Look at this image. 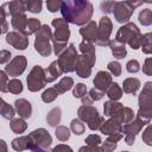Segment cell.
I'll return each instance as SVG.
<instances>
[{
  "mask_svg": "<svg viewBox=\"0 0 152 152\" xmlns=\"http://www.w3.org/2000/svg\"><path fill=\"white\" fill-rule=\"evenodd\" d=\"M61 13L63 19L69 24L84 26L93 17L94 7L91 2L84 0H66L62 1Z\"/></svg>",
  "mask_w": 152,
  "mask_h": 152,
  "instance_id": "cell-1",
  "label": "cell"
},
{
  "mask_svg": "<svg viewBox=\"0 0 152 152\" xmlns=\"http://www.w3.org/2000/svg\"><path fill=\"white\" fill-rule=\"evenodd\" d=\"M51 25L55 27V33L52 34V49L56 56H59L65 48L68 46V40L70 38V28L69 24L63 18L52 19Z\"/></svg>",
  "mask_w": 152,
  "mask_h": 152,
  "instance_id": "cell-2",
  "label": "cell"
},
{
  "mask_svg": "<svg viewBox=\"0 0 152 152\" xmlns=\"http://www.w3.org/2000/svg\"><path fill=\"white\" fill-rule=\"evenodd\" d=\"M139 109L137 119L141 120L145 125H148L152 118V82H146L138 97Z\"/></svg>",
  "mask_w": 152,
  "mask_h": 152,
  "instance_id": "cell-3",
  "label": "cell"
},
{
  "mask_svg": "<svg viewBox=\"0 0 152 152\" xmlns=\"http://www.w3.org/2000/svg\"><path fill=\"white\" fill-rule=\"evenodd\" d=\"M140 37L141 32L138 26L134 23L128 21L119 27L115 34V40L122 44H128L133 50H138L140 49Z\"/></svg>",
  "mask_w": 152,
  "mask_h": 152,
  "instance_id": "cell-4",
  "label": "cell"
},
{
  "mask_svg": "<svg viewBox=\"0 0 152 152\" xmlns=\"http://www.w3.org/2000/svg\"><path fill=\"white\" fill-rule=\"evenodd\" d=\"M51 39H52V31L50 26L42 25L40 28L36 32V39H34V50L42 57H49L51 55L52 52Z\"/></svg>",
  "mask_w": 152,
  "mask_h": 152,
  "instance_id": "cell-5",
  "label": "cell"
},
{
  "mask_svg": "<svg viewBox=\"0 0 152 152\" xmlns=\"http://www.w3.org/2000/svg\"><path fill=\"white\" fill-rule=\"evenodd\" d=\"M77 119L82 122H86L91 131H97L101 124L104 121V118L99 114V110L94 106H81L77 110Z\"/></svg>",
  "mask_w": 152,
  "mask_h": 152,
  "instance_id": "cell-6",
  "label": "cell"
},
{
  "mask_svg": "<svg viewBox=\"0 0 152 152\" xmlns=\"http://www.w3.org/2000/svg\"><path fill=\"white\" fill-rule=\"evenodd\" d=\"M141 4L142 1H115L112 13L114 14V18L118 23L126 24L132 18L134 10Z\"/></svg>",
  "mask_w": 152,
  "mask_h": 152,
  "instance_id": "cell-7",
  "label": "cell"
},
{
  "mask_svg": "<svg viewBox=\"0 0 152 152\" xmlns=\"http://www.w3.org/2000/svg\"><path fill=\"white\" fill-rule=\"evenodd\" d=\"M26 83H27V89L32 93L39 91L43 88H45L46 78H45L44 68L40 65H34L26 77Z\"/></svg>",
  "mask_w": 152,
  "mask_h": 152,
  "instance_id": "cell-8",
  "label": "cell"
},
{
  "mask_svg": "<svg viewBox=\"0 0 152 152\" xmlns=\"http://www.w3.org/2000/svg\"><path fill=\"white\" fill-rule=\"evenodd\" d=\"M77 56H78V53H77L75 45L72 43L69 44L65 48V50L57 58V63H58L62 72L69 74V72L74 71V66H75V62H76Z\"/></svg>",
  "mask_w": 152,
  "mask_h": 152,
  "instance_id": "cell-9",
  "label": "cell"
},
{
  "mask_svg": "<svg viewBox=\"0 0 152 152\" xmlns=\"http://www.w3.org/2000/svg\"><path fill=\"white\" fill-rule=\"evenodd\" d=\"M96 62L95 55H78L75 62L74 71L81 78H88L91 75V69Z\"/></svg>",
  "mask_w": 152,
  "mask_h": 152,
  "instance_id": "cell-10",
  "label": "cell"
},
{
  "mask_svg": "<svg viewBox=\"0 0 152 152\" xmlns=\"http://www.w3.org/2000/svg\"><path fill=\"white\" fill-rule=\"evenodd\" d=\"M113 31V23L107 17L103 15L100 18V21L97 24V40L96 44L99 46H108L110 42V34Z\"/></svg>",
  "mask_w": 152,
  "mask_h": 152,
  "instance_id": "cell-11",
  "label": "cell"
},
{
  "mask_svg": "<svg viewBox=\"0 0 152 152\" xmlns=\"http://www.w3.org/2000/svg\"><path fill=\"white\" fill-rule=\"evenodd\" d=\"M27 66V59L25 56L23 55H18L15 57H13L8 63L7 65L5 66V72L7 74V76H12V77H17V76H20L25 69Z\"/></svg>",
  "mask_w": 152,
  "mask_h": 152,
  "instance_id": "cell-12",
  "label": "cell"
},
{
  "mask_svg": "<svg viewBox=\"0 0 152 152\" xmlns=\"http://www.w3.org/2000/svg\"><path fill=\"white\" fill-rule=\"evenodd\" d=\"M144 126H146V125L137 118L133 119L131 122L122 126V133H125V141L128 146H132L134 144L137 134L140 133V131L142 129Z\"/></svg>",
  "mask_w": 152,
  "mask_h": 152,
  "instance_id": "cell-13",
  "label": "cell"
},
{
  "mask_svg": "<svg viewBox=\"0 0 152 152\" xmlns=\"http://www.w3.org/2000/svg\"><path fill=\"white\" fill-rule=\"evenodd\" d=\"M28 135L33 142V146H38L42 148H49L50 145L52 144V137L45 128H37L32 131Z\"/></svg>",
  "mask_w": 152,
  "mask_h": 152,
  "instance_id": "cell-14",
  "label": "cell"
},
{
  "mask_svg": "<svg viewBox=\"0 0 152 152\" xmlns=\"http://www.w3.org/2000/svg\"><path fill=\"white\" fill-rule=\"evenodd\" d=\"M6 43L17 50H25L30 44L28 37L17 31H11L6 34Z\"/></svg>",
  "mask_w": 152,
  "mask_h": 152,
  "instance_id": "cell-15",
  "label": "cell"
},
{
  "mask_svg": "<svg viewBox=\"0 0 152 152\" xmlns=\"http://www.w3.org/2000/svg\"><path fill=\"white\" fill-rule=\"evenodd\" d=\"M93 83H94V88L100 90V91H103L106 93V90L108 89V87L113 83V76L108 72V71H99L94 80H93Z\"/></svg>",
  "mask_w": 152,
  "mask_h": 152,
  "instance_id": "cell-16",
  "label": "cell"
},
{
  "mask_svg": "<svg viewBox=\"0 0 152 152\" xmlns=\"http://www.w3.org/2000/svg\"><path fill=\"white\" fill-rule=\"evenodd\" d=\"M80 34L83 37V40L89 42L91 44L96 43L97 40V24L90 20L88 24L80 28Z\"/></svg>",
  "mask_w": 152,
  "mask_h": 152,
  "instance_id": "cell-17",
  "label": "cell"
},
{
  "mask_svg": "<svg viewBox=\"0 0 152 152\" xmlns=\"http://www.w3.org/2000/svg\"><path fill=\"white\" fill-rule=\"evenodd\" d=\"M14 109L15 113L21 119H30L32 115V104L26 99H18L14 102Z\"/></svg>",
  "mask_w": 152,
  "mask_h": 152,
  "instance_id": "cell-18",
  "label": "cell"
},
{
  "mask_svg": "<svg viewBox=\"0 0 152 152\" xmlns=\"http://www.w3.org/2000/svg\"><path fill=\"white\" fill-rule=\"evenodd\" d=\"M100 132L104 135H112V134H118L122 133V125L119 124L115 119L109 118L108 120L103 121L100 126Z\"/></svg>",
  "mask_w": 152,
  "mask_h": 152,
  "instance_id": "cell-19",
  "label": "cell"
},
{
  "mask_svg": "<svg viewBox=\"0 0 152 152\" xmlns=\"http://www.w3.org/2000/svg\"><path fill=\"white\" fill-rule=\"evenodd\" d=\"M27 17L25 13H18L11 17V25L14 28V31L20 32L23 34H25L26 31V25H27Z\"/></svg>",
  "mask_w": 152,
  "mask_h": 152,
  "instance_id": "cell-20",
  "label": "cell"
},
{
  "mask_svg": "<svg viewBox=\"0 0 152 152\" xmlns=\"http://www.w3.org/2000/svg\"><path fill=\"white\" fill-rule=\"evenodd\" d=\"M11 146L14 151L20 152V151H25V150H31L33 146V142H32L30 135H23V137L13 139L11 142Z\"/></svg>",
  "mask_w": 152,
  "mask_h": 152,
  "instance_id": "cell-21",
  "label": "cell"
},
{
  "mask_svg": "<svg viewBox=\"0 0 152 152\" xmlns=\"http://www.w3.org/2000/svg\"><path fill=\"white\" fill-rule=\"evenodd\" d=\"M7 15H14L18 13H25L26 11V6H25V1L21 0H14V1H10L2 5Z\"/></svg>",
  "mask_w": 152,
  "mask_h": 152,
  "instance_id": "cell-22",
  "label": "cell"
},
{
  "mask_svg": "<svg viewBox=\"0 0 152 152\" xmlns=\"http://www.w3.org/2000/svg\"><path fill=\"white\" fill-rule=\"evenodd\" d=\"M45 71V78H46V83H51V82H55L58 77L62 76V70L57 63V61H53L50 63V65L44 69Z\"/></svg>",
  "mask_w": 152,
  "mask_h": 152,
  "instance_id": "cell-23",
  "label": "cell"
},
{
  "mask_svg": "<svg viewBox=\"0 0 152 152\" xmlns=\"http://www.w3.org/2000/svg\"><path fill=\"white\" fill-rule=\"evenodd\" d=\"M141 86V82L139 78H135V77H128V78H125L124 82H122V93H126V94H131V95H135L137 91L139 90Z\"/></svg>",
  "mask_w": 152,
  "mask_h": 152,
  "instance_id": "cell-24",
  "label": "cell"
},
{
  "mask_svg": "<svg viewBox=\"0 0 152 152\" xmlns=\"http://www.w3.org/2000/svg\"><path fill=\"white\" fill-rule=\"evenodd\" d=\"M113 119H115L119 124H121L122 126L131 122L133 119H134V113H133V109L129 108V107H122L114 116H112Z\"/></svg>",
  "mask_w": 152,
  "mask_h": 152,
  "instance_id": "cell-25",
  "label": "cell"
},
{
  "mask_svg": "<svg viewBox=\"0 0 152 152\" xmlns=\"http://www.w3.org/2000/svg\"><path fill=\"white\" fill-rule=\"evenodd\" d=\"M108 46L110 48L112 55H113L116 59H122V58L126 57L127 50H126L125 44L119 43V42H116V40L114 39V40H110V42H109V45H108Z\"/></svg>",
  "mask_w": 152,
  "mask_h": 152,
  "instance_id": "cell-26",
  "label": "cell"
},
{
  "mask_svg": "<svg viewBox=\"0 0 152 152\" xmlns=\"http://www.w3.org/2000/svg\"><path fill=\"white\" fill-rule=\"evenodd\" d=\"M122 107H124L122 103H120V102H118V101H110V100H108V101H106V102L103 103V114H104V116L112 118V116H114Z\"/></svg>",
  "mask_w": 152,
  "mask_h": 152,
  "instance_id": "cell-27",
  "label": "cell"
},
{
  "mask_svg": "<svg viewBox=\"0 0 152 152\" xmlns=\"http://www.w3.org/2000/svg\"><path fill=\"white\" fill-rule=\"evenodd\" d=\"M62 119V110L59 107H53L49 113L46 114V122L49 124L50 127H57L58 124L61 122Z\"/></svg>",
  "mask_w": 152,
  "mask_h": 152,
  "instance_id": "cell-28",
  "label": "cell"
},
{
  "mask_svg": "<svg viewBox=\"0 0 152 152\" xmlns=\"http://www.w3.org/2000/svg\"><path fill=\"white\" fill-rule=\"evenodd\" d=\"M0 115L6 120H12L15 115V109L11 104H8L6 101H4L0 97Z\"/></svg>",
  "mask_w": 152,
  "mask_h": 152,
  "instance_id": "cell-29",
  "label": "cell"
},
{
  "mask_svg": "<svg viewBox=\"0 0 152 152\" xmlns=\"http://www.w3.org/2000/svg\"><path fill=\"white\" fill-rule=\"evenodd\" d=\"M72 87H74V80L71 77H69V76H65V77L61 78V81L53 88L57 90L58 94H64L68 90H70Z\"/></svg>",
  "mask_w": 152,
  "mask_h": 152,
  "instance_id": "cell-30",
  "label": "cell"
},
{
  "mask_svg": "<svg viewBox=\"0 0 152 152\" xmlns=\"http://www.w3.org/2000/svg\"><path fill=\"white\" fill-rule=\"evenodd\" d=\"M106 94L110 101H118L122 97V89L116 82H114L108 87V89L106 90Z\"/></svg>",
  "mask_w": 152,
  "mask_h": 152,
  "instance_id": "cell-31",
  "label": "cell"
},
{
  "mask_svg": "<svg viewBox=\"0 0 152 152\" xmlns=\"http://www.w3.org/2000/svg\"><path fill=\"white\" fill-rule=\"evenodd\" d=\"M10 127H11L12 132H14L17 134H21V133H24L26 131L27 124L21 118H13L11 120V122H10Z\"/></svg>",
  "mask_w": 152,
  "mask_h": 152,
  "instance_id": "cell-32",
  "label": "cell"
},
{
  "mask_svg": "<svg viewBox=\"0 0 152 152\" xmlns=\"http://www.w3.org/2000/svg\"><path fill=\"white\" fill-rule=\"evenodd\" d=\"M140 48L144 53L151 55L152 53V33H145L140 37Z\"/></svg>",
  "mask_w": 152,
  "mask_h": 152,
  "instance_id": "cell-33",
  "label": "cell"
},
{
  "mask_svg": "<svg viewBox=\"0 0 152 152\" xmlns=\"http://www.w3.org/2000/svg\"><path fill=\"white\" fill-rule=\"evenodd\" d=\"M42 24L39 21V19L37 18H28L27 19V25H26V31H25V36L28 37L33 33H36L39 28H40Z\"/></svg>",
  "mask_w": 152,
  "mask_h": 152,
  "instance_id": "cell-34",
  "label": "cell"
},
{
  "mask_svg": "<svg viewBox=\"0 0 152 152\" xmlns=\"http://www.w3.org/2000/svg\"><path fill=\"white\" fill-rule=\"evenodd\" d=\"M138 20L142 26H150L152 24V11L150 8H144L138 15Z\"/></svg>",
  "mask_w": 152,
  "mask_h": 152,
  "instance_id": "cell-35",
  "label": "cell"
},
{
  "mask_svg": "<svg viewBox=\"0 0 152 152\" xmlns=\"http://www.w3.org/2000/svg\"><path fill=\"white\" fill-rule=\"evenodd\" d=\"M55 135L59 141H66L70 138V129L66 126L58 125L55 128Z\"/></svg>",
  "mask_w": 152,
  "mask_h": 152,
  "instance_id": "cell-36",
  "label": "cell"
},
{
  "mask_svg": "<svg viewBox=\"0 0 152 152\" xmlns=\"http://www.w3.org/2000/svg\"><path fill=\"white\" fill-rule=\"evenodd\" d=\"M58 93H57V90L53 88V87H51V88H48V89H45L44 91H43V94H42V100H43V102H45V103H51V102H53L57 97H58Z\"/></svg>",
  "mask_w": 152,
  "mask_h": 152,
  "instance_id": "cell-37",
  "label": "cell"
},
{
  "mask_svg": "<svg viewBox=\"0 0 152 152\" xmlns=\"http://www.w3.org/2000/svg\"><path fill=\"white\" fill-rule=\"evenodd\" d=\"M70 131L76 135H81L84 133L86 126L80 119H72L70 122Z\"/></svg>",
  "mask_w": 152,
  "mask_h": 152,
  "instance_id": "cell-38",
  "label": "cell"
},
{
  "mask_svg": "<svg viewBox=\"0 0 152 152\" xmlns=\"http://www.w3.org/2000/svg\"><path fill=\"white\" fill-rule=\"evenodd\" d=\"M7 89L12 94H20L23 91V83L18 78H12L11 81H8Z\"/></svg>",
  "mask_w": 152,
  "mask_h": 152,
  "instance_id": "cell-39",
  "label": "cell"
},
{
  "mask_svg": "<svg viewBox=\"0 0 152 152\" xmlns=\"http://www.w3.org/2000/svg\"><path fill=\"white\" fill-rule=\"evenodd\" d=\"M25 6H26V11L31 13H40L43 2L40 0H30V1H25Z\"/></svg>",
  "mask_w": 152,
  "mask_h": 152,
  "instance_id": "cell-40",
  "label": "cell"
},
{
  "mask_svg": "<svg viewBox=\"0 0 152 152\" xmlns=\"http://www.w3.org/2000/svg\"><path fill=\"white\" fill-rule=\"evenodd\" d=\"M6 17H7V13H6L4 6L1 5V6H0V36H1L2 33H6V34L8 33V27H10V25H8L7 20H6Z\"/></svg>",
  "mask_w": 152,
  "mask_h": 152,
  "instance_id": "cell-41",
  "label": "cell"
},
{
  "mask_svg": "<svg viewBox=\"0 0 152 152\" xmlns=\"http://www.w3.org/2000/svg\"><path fill=\"white\" fill-rule=\"evenodd\" d=\"M80 48V51L82 52V55H95L96 51H95V45L89 43V42H86V40H82L78 45Z\"/></svg>",
  "mask_w": 152,
  "mask_h": 152,
  "instance_id": "cell-42",
  "label": "cell"
},
{
  "mask_svg": "<svg viewBox=\"0 0 152 152\" xmlns=\"http://www.w3.org/2000/svg\"><path fill=\"white\" fill-rule=\"evenodd\" d=\"M108 71L112 76L114 77H119L121 75V71H122V68H121V64L118 62V61H113V62H109L108 65Z\"/></svg>",
  "mask_w": 152,
  "mask_h": 152,
  "instance_id": "cell-43",
  "label": "cell"
},
{
  "mask_svg": "<svg viewBox=\"0 0 152 152\" xmlns=\"http://www.w3.org/2000/svg\"><path fill=\"white\" fill-rule=\"evenodd\" d=\"M86 94H87V86L84 83H76V86H74V89H72L74 97L81 99Z\"/></svg>",
  "mask_w": 152,
  "mask_h": 152,
  "instance_id": "cell-44",
  "label": "cell"
},
{
  "mask_svg": "<svg viewBox=\"0 0 152 152\" xmlns=\"http://www.w3.org/2000/svg\"><path fill=\"white\" fill-rule=\"evenodd\" d=\"M84 142H86V145H88V146H99V145L102 142V139H101V137L97 135V134H90V135H88V137L86 138Z\"/></svg>",
  "mask_w": 152,
  "mask_h": 152,
  "instance_id": "cell-45",
  "label": "cell"
},
{
  "mask_svg": "<svg viewBox=\"0 0 152 152\" xmlns=\"http://www.w3.org/2000/svg\"><path fill=\"white\" fill-rule=\"evenodd\" d=\"M102 145H101V151L102 152H113L116 147H118V142H113V141H110V140H108V139H106L103 142H101Z\"/></svg>",
  "mask_w": 152,
  "mask_h": 152,
  "instance_id": "cell-46",
  "label": "cell"
},
{
  "mask_svg": "<svg viewBox=\"0 0 152 152\" xmlns=\"http://www.w3.org/2000/svg\"><path fill=\"white\" fill-rule=\"evenodd\" d=\"M7 84H8V76L4 70H0V91L7 93Z\"/></svg>",
  "mask_w": 152,
  "mask_h": 152,
  "instance_id": "cell-47",
  "label": "cell"
},
{
  "mask_svg": "<svg viewBox=\"0 0 152 152\" xmlns=\"http://www.w3.org/2000/svg\"><path fill=\"white\" fill-rule=\"evenodd\" d=\"M61 6H62V1L61 0H48L46 1V7L51 13H55V12L59 11Z\"/></svg>",
  "mask_w": 152,
  "mask_h": 152,
  "instance_id": "cell-48",
  "label": "cell"
},
{
  "mask_svg": "<svg viewBox=\"0 0 152 152\" xmlns=\"http://www.w3.org/2000/svg\"><path fill=\"white\" fill-rule=\"evenodd\" d=\"M126 70H127L128 72H131V74L138 72V71L140 70V64H139V62H138L137 59H131V61H128L127 64H126Z\"/></svg>",
  "mask_w": 152,
  "mask_h": 152,
  "instance_id": "cell-49",
  "label": "cell"
},
{
  "mask_svg": "<svg viewBox=\"0 0 152 152\" xmlns=\"http://www.w3.org/2000/svg\"><path fill=\"white\" fill-rule=\"evenodd\" d=\"M151 131H152V128L148 124L147 127L145 128V131L142 132V141L146 142V145H148V146L152 145V133H151Z\"/></svg>",
  "mask_w": 152,
  "mask_h": 152,
  "instance_id": "cell-50",
  "label": "cell"
},
{
  "mask_svg": "<svg viewBox=\"0 0 152 152\" xmlns=\"http://www.w3.org/2000/svg\"><path fill=\"white\" fill-rule=\"evenodd\" d=\"M114 5H115V1H102V2L100 4V10H101L103 13L108 14V13H112Z\"/></svg>",
  "mask_w": 152,
  "mask_h": 152,
  "instance_id": "cell-51",
  "label": "cell"
},
{
  "mask_svg": "<svg viewBox=\"0 0 152 152\" xmlns=\"http://www.w3.org/2000/svg\"><path fill=\"white\" fill-rule=\"evenodd\" d=\"M142 72L146 76H151L152 75V58L151 57H147L145 59L144 65H142Z\"/></svg>",
  "mask_w": 152,
  "mask_h": 152,
  "instance_id": "cell-52",
  "label": "cell"
},
{
  "mask_svg": "<svg viewBox=\"0 0 152 152\" xmlns=\"http://www.w3.org/2000/svg\"><path fill=\"white\" fill-rule=\"evenodd\" d=\"M88 95H89V97H90L93 101H99V100H101V99L104 96V93H103V91H100V90H97V89H95V88H91V89L89 90Z\"/></svg>",
  "mask_w": 152,
  "mask_h": 152,
  "instance_id": "cell-53",
  "label": "cell"
},
{
  "mask_svg": "<svg viewBox=\"0 0 152 152\" xmlns=\"http://www.w3.org/2000/svg\"><path fill=\"white\" fill-rule=\"evenodd\" d=\"M12 58V53L8 50H0V64L8 63Z\"/></svg>",
  "mask_w": 152,
  "mask_h": 152,
  "instance_id": "cell-54",
  "label": "cell"
},
{
  "mask_svg": "<svg viewBox=\"0 0 152 152\" xmlns=\"http://www.w3.org/2000/svg\"><path fill=\"white\" fill-rule=\"evenodd\" d=\"M51 152H74L72 148L69 146V145H65V144H58L57 146H55L52 148Z\"/></svg>",
  "mask_w": 152,
  "mask_h": 152,
  "instance_id": "cell-55",
  "label": "cell"
},
{
  "mask_svg": "<svg viewBox=\"0 0 152 152\" xmlns=\"http://www.w3.org/2000/svg\"><path fill=\"white\" fill-rule=\"evenodd\" d=\"M78 152H102L101 148L99 146H88V145H84L82 147H80Z\"/></svg>",
  "mask_w": 152,
  "mask_h": 152,
  "instance_id": "cell-56",
  "label": "cell"
},
{
  "mask_svg": "<svg viewBox=\"0 0 152 152\" xmlns=\"http://www.w3.org/2000/svg\"><path fill=\"white\" fill-rule=\"evenodd\" d=\"M81 101H82V104H83V106H91L93 102H94V101L89 97L88 94H86L84 96H82V97H81Z\"/></svg>",
  "mask_w": 152,
  "mask_h": 152,
  "instance_id": "cell-57",
  "label": "cell"
},
{
  "mask_svg": "<svg viewBox=\"0 0 152 152\" xmlns=\"http://www.w3.org/2000/svg\"><path fill=\"white\" fill-rule=\"evenodd\" d=\"M122 133H118V134H112V135H108V140H110V141H113V142H118L119 140H121L122 139Z\"/></svg>",
  "mask_w": 152,
  "mask_h": 152,
  "instance_id": "cell-58",
  "label": "cell"
},
{
  "mask_svg": "<svg viewBox=\"0 0 152 152\" xmlns=\"http://www.w3.org/2000/svg\"><path fill=\"white\" fill-rule=\"evenodd\" d=\"M7 144H6V141L5 140H2V139H0V152H7Z\"/></svg>",
  "mask_w": 152,
  "mask_h": 152,
  "instance_id": "cell-59",
  "label": "cell"
},
{
  "mask_svg": "<svg viewBox=\"0 0 152 152\" xmlns=\"http://www.w3.org/2000/svg\"><path fill=\"white\" fill-rule=\"evenodd\" d=\"M31 151L32 152H50L48 148H42V147H38V146H32Z\"/></svg>",
  "mask_w": 152,
  "mask_h": 152,
  "instance_id": "cell-60",
  "label": "cell"
},
{
  "mask_svg": "<svg viewBox=\"0 0 152 152\" xmlns=\"http://www.w3.org/2000/svg\"><path fill=\"white\" fill-rule=\"evenodd\" d=\"M121 152H129V151H121Z\"/></svg>",
  "mask_w": 152,
  "mask_h": 152,
  "instance_id": "cell-61",
  "label": "cell"
}]
</instances>
